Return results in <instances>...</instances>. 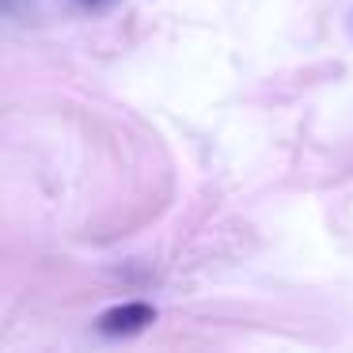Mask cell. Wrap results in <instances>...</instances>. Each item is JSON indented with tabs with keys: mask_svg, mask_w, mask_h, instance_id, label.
Segmentation results:
<instances>
[{
	"mask_svg": "<svg viewBox=\"0 0 353 353\" xmlns=\"http://www.w3.org/2000/svg\"><path fill=\"white\" fill-rule=\"evenodd\" d=\"M152 323H156V307L145 304V300H130V304H118L110 312H103L95 327L107 338H130V334H141L145 327H152Z\"/></svg>",
	"mask_w": 353,
	"mask_h": 353,
	"instance_id": "6da1fadb",
	"label": "cell"
}]
</instances>
